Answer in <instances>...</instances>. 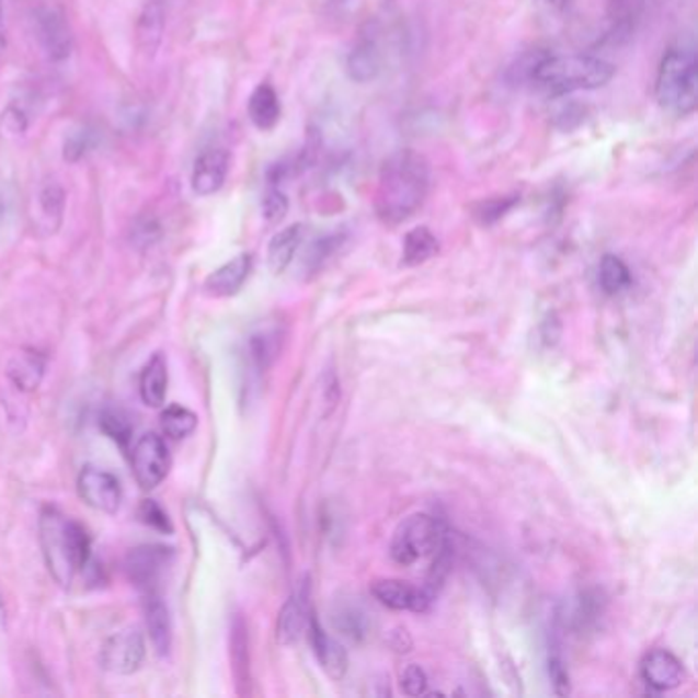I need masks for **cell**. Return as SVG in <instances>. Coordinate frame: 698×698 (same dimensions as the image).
<instances>
[{"instance_id":"cell-13","label":"cell","mask_w":698,"mask_h":698,"mask_svg":"<svg viewBox=\"0 0 698 698\" xmlns=\"http://www.w3.org/2000/svg\"><path fill=\"white\" fill-rule=\"evenodd\" d=\"M641 678L655 693L674 690L684 683L683 662L667 650H655L643 657Z\"/></svg>"},{"instance_id":"cell-29","label":"cell","mask_w":698,"mask_h":698,"mask_svg":"<svg viewBox=\"0 0 698 698\" xmlns=\"http://www.w3.org/2000/svg\"><path fill=\"white\" fill-rule=\"evenodd\" d=\"M99 144V131L93 125H78L64 140L62 158L70 164H77Z\"/></svg>"},{"instance_id":"cell-30","label":"cell","mask_w":698,"mask_h":698,"mask_svg":"<svg viewBox=\"0 0 698 698\" xmlns=\"http://www.w3.org/2000/svg\"><path fill=\"white\" fill-rule=\"evenodd\" d=\"M160 422H162L164 435L172 438V440L186 438V436L193 435L195 428H197V416H195L191 410L183 408V405H169V408L162 412Z\"/></svg>"},{"instance_id":"cell-11","label":"cell","mask_w":698,"mask_h":698,"mask_svg":"<svg viewBox=\"0 0 698 698\" xmlns=\"http://www.w3.org/2000/svg\"><path fill=\"white\" fill-rule=\"evenodd\" d=\"M384 47L379 39L377 23H369L358 33L357 42L348 52L346 58V72L351 80L358 84H367L381 75L384 70Z\"/></svg>"},{"instance_id":"cell-38","label":"cell","mask_w":698,"mask_h":698,"mask_svg":"<svg viewBox=\"0 0 698 698\" xmlns=\"http://www.w3.org/2000/svg\"><path fill=\"white\" fill-rule=\"evenodd\" d=\"M402 690L408 697H422L428 693V678L422 667L412 664L402 674Z\"/></svg>"},{"instance_id":"cell-18","label":"cell","mask_w":698,"mask_h":698,"mask_svg":"<svg viewBox=\"0 0 698 698\" xmlns=\"http://www.w3.org/2000/svg\"><path fill=\"white\" fill-rule=\"evenodd\" d=\"M46 373V357L32 348L19 351L7 365V377L21 391H35Z\"/></svg>"},{"instance_id":"cell-8","label":"cell","mask_w":698,"mask_h":698,"mask_svg":"<svg viewBox=\"0 0 698 698\" xmlns=\"http://www.w3.org/2000/svg\"><path fill=\"white\" fill-rule=\"evenodd\" d=\"M172 559V547L141 545L138 549L129 551V556L125 558V574L136 588L144 590L146 594H155L160 577L171 568Z\"/></svg>"},{"instance_id":"cell-41","label":"cell","mask_w":698,"mask_h":698,"mask_svg":"<svg viewBox=\"0 0 698 698\" xmlns=\"http://www.w3.org/2000/svg\"><path fill=\"white\" fill-rule=\"evenodd\" d=\"M7 214H9V203H7V199H4V195L0 193V224L4 221V218H7Z\"/></svg>"},{"instance_id":"cell-25","label":"cell","mask_w":698,"mask_h":698,"mask_svg":"<svg viewBox=\"0 0 698 698\" xmlns=\"http://www.w3.org/2000/svg\"><path fill=\"white\" fill-rule=\"evenodd\" d=\"M438 238L431 232V228L419 226L405 233L404 249H402V264L404 266H419L438 254Z\"/></svg>"},{"instance_id":"cell-12","label":"cell","mask_w":698,"mask_h":698,"mask_svg":"<svg viewBox=\"0 0 698 698\" xmlns=\"http://www.w3.org/2000/svg\"><path fill=\"white\" fill-rule=\"evenodd\" d=\"M230 172V152L226 148H207L197 156L191 174V188L199 197L216 195Z\"/></svg>"},{"instance_id":"cell-22","label":"cell","mask_w":698,"mask_h":698,"mask_svg":"<svg viewBox=\"0 0 698 698\" xmlns=\"http://www.w3.org/2000/svg\"><path fill=\"white\" fill-rule=\"evenodd\" d=\"M167 389H169V365L162 353H156L141 371L140 396L144 404L160 408L167 400Z\"/></svg>"},{"instance_id":"cell-39","label":"cell","mask_w":698,"mask_h":698,"mask_svg":"<svg viewBox=\"0 0 698 698\" xmlns=\"http://www.w3.org/2000/svg\"><path fill=\"white\" fill-rule=\"evenodd\" d=\"M341 244V238L336 236H327V238H320L318 242L311 244L310 254H308V264L310 266H320V264L327 261L328 256L334 252V249Z\"/></svg>"},{"instance_id":"cell-21","label":"cell","mask_w":698,"mask_h":698,"mask_svg":"<svg viewBox=\"0 0 698 698\" xmlns=\"http://www.w3.org/2000/svg\"><path fill=\"white\" fill-rule=\"evenodd\" d=\"M304 242V226L301 224H294L285 230L275 233L268 242V250H266V263L268 268L281 275L289 268V264L294 263L295 254Z\"/></svg>"},{"instance_id":"cell-33","label":"cell","mask_w":698,"mask_h":698,"mask_svg":"<svg viewBox=\"0 0 698 698\" xmlns=\"http://www.w3.org/2000/svg\"><path fill=\"white\" fill-rule=\"evenodd\" d=\"M232 662L238 684H249V639L244 621L238 617L232 627Z\"/></svg>"},{"instance_id":"cell-3","label":"cell","mask_w":698,"mask_h":698,"mask_svg":"<svg viewBox=\"0 0 698 698\" xmlns=\"http://www.w3.org/2000/svg\"><path fill=\"white\" fill-rule=\"evenodd\" d=\"M617 75V68L590 54H559L539 56L528 64L527 78L551 94L596 91L606 87Z\"/></svg>"},{"instance_id":"cell-32","label":"cell","mask_w":698,"mask_h":698,"mask_svg":"<svg viewBox=\"0 0 698 698\" xmlns=\"http://www.w3.org/2000/svg\"><path fill=\"white\" fill-rule=\"evenodd\" d=\"M332 621L342 636L351 637L355 641H361L367 636V617L363 608L357 605H341L339 610H334Z\"/></svg>"},{"instance_id":"cell-31","label":"cell","mask_w":698,"mask_h":698,"mask_svg":"<svg viewBox=\"0 0 698 698\" xmlns=\"http://www.w3.org/2000/svg\"><path fill=\"white\" fill-rule=\"evenodd\" d=\"M99 426L113 443H117L122 449L127 450L129 443H131V436H134V426H131V420L124 410H115V408L105 410L99 419Z\"/></svg>"},{"instance_id":"cell-4","label":"cell","mask_w":698,"mask_h":698,"mask_svg":"<svg viewBox=\"0 0 698 698\" xmlns=\"http://www.w3.org/2000/svg\"><path fill=\"white\" fill-rule=\"evenodd\" d=\"M655 101L662 110L686 117L698 107V62L697 54L688 47H670L657 66Z\"/></svg>"},{"instance_id":"cell-17","label":"cell","mask_w":698,"mask_h":698,"mask_svg":"<svg viewBox=\"0 0 698 698\" xmlns=\"http://www.w3.org/2000/svg\"><path fill=\"white\" fill-rule=\"evenodd\" d=\"M250 271H252V256L238 254L232 261L221 264L218 271H214L205 279V291L214 297L236 295L249 279Z\"/></svg>"},{"instance_id":"cell-40","label":"cell","mask_w":698,"mask_h":698,"mask_svg":"<svg viewBox=\"0 0 698 698\" xmlns=\"http://www.w3.org/2000/svg\"><path fill=\"white\" fill-rule=\"evenodd\" d=\"M4 46H7V42H4V11H2V0H0V56L4 52Z\"/></svg>"},{"instance_id":"cell-36","label":"cell","mask_w":698,"mask_h":698,"mask_svg":"<svg viewBox=\"0 0 698 698\" xmlns=\"http://www.w3.org/2000/svg\"><path fill=\"white\" fill-rule=\"evenodd\" d=\"M547 672H549V680L553 686V693L559 697L570 695V672L565 667V662L559 653H551L549 662H547Z\"/></svg>"},{"instance_id":"cell-2","label":"cell","mask_w":698,"mask_h":698,"mask_svg":"<svg viewBox=\"0 0 698 698\" xmlns=\"http://www.w3.org/2000/svg\"><path fill=\"white\" fill-rule=\"evenodd\" d=\"M39 541L49 574L62 588H70L78 572H84L91 563L87 528L56 506H46L39 514Z\"/></svg>"},{"instance_id":"cell-34","label":"cell","mask_w":698,"mask_h":698,"mask_svg":"<svg viewBox=\"0 0 698 698\" xmlns=\"http://www.w3.org/2000/svg\"><path fill=\"white\" fill-rule=\"evenodd\" d=\"M162 238V226L152 214H144L140 218L131 224L129 230V242L131 247L138 250H148L156 247Z\"/></svg>"},{"instance_id":"cell-10","label":"cell","mask_w":698,"mask_h":698,"mask_svg":"<svg viewBox=\"0 0 698 698\" xmlns=\"http://www.w3.org/2000/svg\"><path fill=\"white\" fill-rule=\"evenodd\" d=\"M78 494L87 506L105 514H115L122 506L124 492L119 480L99 467H84L78 476Z\"/></svg>"},{"instance_id":"cell-35","label":"cell","mask_w":698,"mask_h":698,"mask_svg":"<svg viewBox=\"0 0 698 698\" xmlns=\"http://www.w3.org/2000/svg\"><path fill=\"white\" fill-rule=\"evenodd\" d=\"M289 211V199L279 185H268L263 197V218L268 224H279Z\"/></svg>"},{"instance_id":"cell-16","label":"cell","mask_w":698,"mask_h":698,"mask_svg":"<svg viewBox=\"0 0 698 698\" xmlns=\"http://www.w3.org/2000/svg\"><path fill=\"white\" fill-rule=\"evenodd\" d=\"M164 27H167L164 0H148L141 9L140 19L136 25V42L144 56L155 58L158 47L162 44Z\"/></svg>"},{"instance_id":"cell-6","label":"cell","mask_w":698,"mask_h":698,"mask_svg":"<svg viewBox=\"0 0 698 698\" xmlns=\"http://www.w3.org/2000/svg\"><path fill=\"white\" fill-rule=\"evenodd\" d=\"M131 469L141 490L158 488L171 469V453L164 438L155 433L141 436L131 450Z\"/></svg>"},{"instance_id":"cell-19","label":"cell","mask_w":698,"mask_h":698,"mask_svg":"<svg viewBox=\"0 0 698 698\" xmlns=\"http://www.w3.org/2000/svg\"><path fill=\"white\" fill-rule=\"evenodd\" d=\"M281 113L283 110H281L279 94L275 91V87L268 82H261L250 94V122L261 131H271L279 124Z\"/></svg>"},{"instance_id":"cell-28","label":"cell","mask_w":698,"mask_h":698,"mask_svg":"<svg viewBox=\"0 0 698 698\" xmlns=\"http://www.w3.org/2000/svg\"><path fill=\"white\" fill-rule=\"evenodd\" d=\"M520 203V195H500V197H490V199H481V202L471 205V214L473 219L480 226H494L500 219L506 218V214H511L514 207Z\"/></svg>"},{"instance_id":"cell-15","label":"cell","mask_w":698,"mask_h":698,"mask_svg":"<svg viewBox=\"0 0 698 698\" xmlns=\"http://www.w3.org/2000/svg\"><path fill=\"white\" fill-rule=\"evenodd\" d=\"M373 596L391 610H426L431 603V594L424 590L414 588L412 584L402 580H377L371 584Z\"/></svg>"},{"instance_id":"cell-26","label":"cell","mask_w":698,"mask_h":698,"mask_svg":"<svg viewBox=\"0 0 698 698\" xmlns=\"http://www.w3.org/2000/svg\"><path fill=\"white\" fill-rule=\"evenodd\" d=\"M598 283L606 295H619L631 287V268L617 254H605L598 264Z\"/></svg>"},{"instance_id":"cell-7","label":"cell","mask_w":698,"mask_h":698,"mask_svg":"<svg viewBox=\"0 0 698 698\" xmlns=\"http://www.w3.org/2000/svg\"><path fill=\"white\" fill-rule=\"evenodd\" d=\"M33 27L39 46L52 62H64L70 58L75 39L62 9L49 4L37 7L33 13Z\"/></svg>"},{"instance_id":"cell-9","label":"cell","mask_w":698,"mask_h":698,"mask_svg":"<svg viewBox=\"0 0 698 698\" xmlns=\"http://www.w3.org/2000/svg\"><path fill=\"white\" fill-rule=\"evenodd\" d=\"M146 655V643L138 627H127L111 636L101 650V666L111 674L129 676L138 672Z\"/></svg>"},{"instance_id":"cell-27","label":"cell","mask_w":698,"mask_h":698,"mask_svg":"<svg viewBox=\"0 0 698 698\" xmlns=\"http://www.w3.org/2000/svg\"><path fill=\"white\" fill-rule=\"evenodd\" d=\"M37 205H39V214L42 219L46 221L47 232H56L60 228L64 218V209H66V191L60 183H46L39 188L37 195Z\"/></svg>"},{"instance_id":"cell-23","label":"cell","mask_w":698,"mask_h":698,"mask_svg":"<svg viewBox=\"0 0 698 698\" xmlns=\"http://www.w3.org/2000/svg\"><path fill=\"white\" fill-rule=\"evenodd\" d=\"M308 610H306V596L294 594L279 613L277 621V639L281 645H294L299 637L304 636L308 627Z\"/></svg>"},{"instance_id":"cell-5","label":"cell","mask_w":698,"mask_h":698,"mask_svg":"<svg viewBox=\"0 0 698 698\" xmlns=\"http://www.w3.org/2000/svg\"><path fill=\"white\" fill-rule=\"evenodd\" d=\"M445 543L440 523L431 514H412L393 530L389 553L400 565H412L420 559L433 556Z\"/></svg>"},{"instance_id":"cell-20","label":"cell","mask_w":698,"mask_h":698,"mask_svg":"<svg viewBox=\"0 0 698 698\" xmlns=\"http://www.w3.org/2000/svg\"><path fill=\"white\" fill-rule=\"evenodd\" d=\"M146 629L158 655H169L172 648V621L169 606L155 594L146 598Z\"/></svg>"},{"instance_id":"cell-14","label":"cell","mask_w":698,"mask_h":698,"mask_svg":"<svg viewBox=\"0 0 698 698\" xmlns=\"http://www.w3.org/2000/svg\"><path fill=\"white\" fill-rule=\"evenodd\" d=\"M308 636H310L311 648L318 657V664L327 672L332 680H341L348 670V653L342 648L336 639L328 636L322 629L318 619L310 615L308 619Z\"/></svg>"},{"instance_id":"cell-42","label":"cell","mask_w":698,"mask_h":698,"mask_svg":"<svg viewBox=\"0 0 698 698\" xmlns=\"http://www.w3.org/2000/svg\"><path fill=\"white\" fill-rule=\"evenodd\" d=\"M4 619V610H2V598H0V622Z\"/></svg>"},{"instance_id":"cell-24","label":"cell","mask_w":698,"mask_h":698,"mask_svg":"<svg viewBox=\"0 0 698 698\" xmlns=\"http://www.w3.org/2000/svg\"><path fill=\"white\" fill-rule=\"evenodd\" d=\"M283 339H285V332L279 327L259 328L250 336V361L259 371H266L273 365V361L279 357Z\"/></svg>"},{"instance_id":"cell-37","label":"cell","mask_w":698,"mask_h":698,"mask_svg":"<svg viewBox=\"0 0 698 698\" xmlns=\"http://www.w3.org/2000/svg\"><path fill=\"white\" fill-rule=\"evenodd\" d=\"M140 518L144 525L155 528L158 533H167L171 535L172 523L169 514L162 511V506H158L155 500H144L140 506Z\"/></svg>"},{"instance_id":"cell-1","label":"cell","mask_w":698,"mask_h":698,"mask_svg":"<svg viewBox=\"0 0 698 698\" xmlns=\"http://www.w3.org/2000/svg\"><path fill=\"white\" fill-rule=\"evenodd\" d=\"M433 185L431 164L416 150H396L389 155L377 174L375 214L386 226H400L428 199Z\"/></svg>"}]
</instances>
